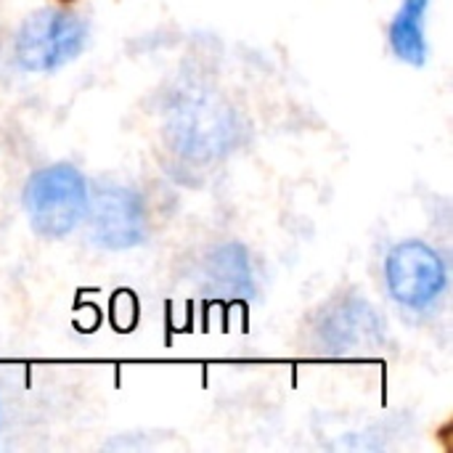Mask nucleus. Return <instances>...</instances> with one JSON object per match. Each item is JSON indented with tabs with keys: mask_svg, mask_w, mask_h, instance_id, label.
<instances>
[{
	"mask_svg": "<svg viewBox=\"0 0 453 453\" xmlns=\"http://www.w3.org/2000/svg\"><path fill=\"white\" fill-rule=\"evenodd\" d=\"M21 199L32 228L48 239H61L74 231L90 202L88 180L72 165H48L32 173Z\"/></svg>",
	"mask_w": 453,
	"mask_h": 453,
	"instance_id": "f257e3e1",
	"label": "nucleus"
},
{
	"mask_svg": "<svg viewBox=\"0 0 453 453\" xmlns=\"http://www.w3.org/2000/svg\"><path fill=\"white\" fill-rule=\"evenodd\" d=\"M90 236L106 250L141 244L146 239V204L141 194L127 186H101L90 204Z\"/></svg>",
	"mask_w": 453,
	"mask_h": 453,
	"instance_id": "39448f33",
	"label": "nucleus"
},
{
	"mask_svg": "<svg viewBox=\"0 0 453 453\" xmlns=\"http://www.w3.org/2000/svg\"><path fill=\"white\" fill-rule=\"evenodd\" d=\"M427 11H430V0H401V8L395 11L388 27L390 50L411 66H422L430 56L427 32H425Z\"/></svg>",
	"mask_w": 453,
	"mask_h": 453,
	"instance_id": "423d86ee",
	"label": "nucleus"
},
{
	"mask_svg": "<svg viewBox=\"0 0 453 453\" xmlns=\"http://www.w3.org/2000/svg\"><path fill=\"white\" fill-rule=\"evenodd\" d=\"M88 42V24L58 8H40L29 13L13 40L16 64L27 72H53L82 53Z\"/></svg>",
	"mask_w": 453,
	"mask_h": 453,
	"instance_id": "f03ea898",
	"label": "nucleus"
},
{
	"mask_svg": "<svg viewBox=\"0 0 453 453\" xmlns=\"http://www.w3.org/2000/svg\"><path fill=\"white\" fill-rule=\"evenodd\" d=\"M207 273H210V284H215L228 295H247L252 289V268L244 247L239 244L218 247L207 260Z\"/></svg>",
	"mask_w": 453,
	"mask_h": 453,
	"instance_id": "0eeeda50",
	"label": "nucleus"
},
{
	"mask_svg": "<svg viewBox=\"0 0 453 453\" xmlns=\"http://www.w3.org/2000/svg\"><path fill=\"white\" fill-rule=\"evenodd\" d=\"M385 284L398 305L427 311L446 292L449 271L435 247L419 239H406L395 244L385 260Z\"/></svg>",
	"mask_w": 453,
	"mask_h": 453,
	"instance_id": "7ed1b4c3",
	"label": "nucleus"
},
{
	"mask_svg": "<svg viewBox=\"0 0 453 453\" xmlns=\"http://www.w3.org/2000/svg\"><path fill=\"white\" fill-rule=\"evenodd\" d=\"M64 3H69V0H64Z\"/></svg>",
	"mask_w": 453,
	"mask_h": 453,
	"instance_id": "6e6552de",
	"label": "nucleus"
},
{
	"mask_svg": "<svg viewBox=\"0 0 453 453\" xmlns=\"http://www.w3.org/2000/svg\"><path fill=\"white\" fill-rule=\"evenodd\" d=\"M316 342L329 356H364L385 345V321L372 303L348 295L326 305L316 324Z\"/></svg>",
	"mask_w": 453,
	"mask_h": 453,
	"instance_id": "20e7f679",
	"label": "nucleus"
}]
</instances>
